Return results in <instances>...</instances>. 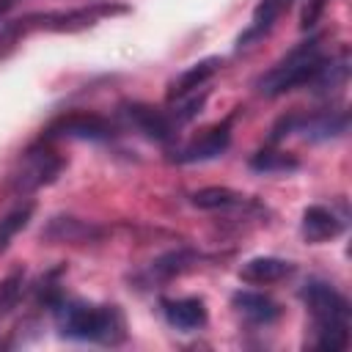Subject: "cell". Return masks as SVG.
<instances>
[{"label": "cell", "instance_id": "cell-21", "mask_svg": "<svg viewBox=\"0 0 352 352\" xmlns=\"http://www.w3.org/2000/svg\"><path fill=\"white\" fill-rule=\"evenodd\" d=\"M22 286H25V270H16V272H11L8 278L0 280V319L11 308H16V302L22 297Z\"/></svg>", "mask_w": 352, "mask_h": 352}, {"label": "cell", "instance_id": "cell-1", "mask_svg": "<svg viewBox=\"0 0 352 352\" xmlns=\"http://www.w3.org/2000/svg\"><path fill=\"white\" fill-rule=\"evenodd\" d=\"M300 300L305 302L311 319H314V346L316 349H330L341 352L349 346V300L330 286L327 280L311 278L300 289Z\"/></svg>", "mask_w": 352, "mask_h": 352}, {"label": "cell", "instance_id": "cell-9", "mask_svg": "<svg viewBox=\"0 0 352 352\" xmlns=\"http://www.w3.org/2000/svg\"><path fill=\"white\" fill-rule=\"evenodd\" d=\"M349 129L346 110H316V113H294V132H300L311 143L336 140Z\"/></svg>", "mask_w": 352, "mask_h": 352}, {"label": "cell", "instance_id": "cell-19", "mask_svg": "<svg viewBox=\"0 0 352 352\" xmlns=\"http://www.w3.org/2000/svg\"><path fill=\"white\" fill-rule=\"evenodd\" d=\"M190 204L198 209H234V206H245L248 198L231 187H201L190 195Z\"/></svg>", "mask_w": 352, "mask_h": 352}, {"label": "cell", "instance_id": "cell-22", "mask_svg": "<svg viewBox=\"0 0 352 352\" xmlns=\"http://www.w3.org/2000/svg\"><path fill=\"white\" fill-rule=\"evenodd\" d=\"M324 6H327V0H308L305 8H302V16H300V28H302V30H311V28L319 22Z\"/></svg>", "mask_w": 352, "mask_h": 352}, {"label": "cell", "instance_id": "cell-15", "mask_svg": "<svg viewBox=\"0 0 352 352\" xmlns=\"http://www.w3.org/2000/svg\"><path fill=\"white\" fill-rule=\"evenodd\" d=\"M223 66V58L217 55H209V58H201L195 60L192 66H187L176 80H170L168 85V99H182V96H190L195 88H201L212 74H217V69Z\"/></svg>", "mask_w": 352, "mask_h": 352}, {"label": "cell", "instance_id": "cell-8", "mask_svg": "<svg viewBox=\"0 0 352 352\" xmlns=\"http://www.w3.org/2000/svg\"><path fill=\"white\" fill-rule=\"evenodd\" d=\"M102 234H104L102 226H96L91 220L72 217V214H55L47 220L38 239L47 245H85V242L102 239Z\"/></svg>", "mask_w": 352, "mask_h": 352}, {"label": "cell", "instance_id": "cell-14", "mask_svg": "<svg viewBox=\"0 0 352 352\" xmlns=\"http://www.w3.org/2000/svg\"><path fill=\"white\" fill-rule=\"evenodd\" d=\"M162 314L170 327L176 330H198L206 324V302L201 297H179V300H162Z\"/></svg>", "mask_w": 352, "mask_h": 352}, {"label": "cell", "instance_id": "cell-10", "mask_svg": "<svg viewBox=\"0 0 352 352\" xmlns=\"http://www.w3.org/2000/svg\"><path fill=\"white\" fill-rule=\"evenodd\" d=\"M231 121H234V116L223 118L220 124H214L212 129H206L198 140H192L184 148H179L170 160L179 162V165H190V162H204V160L220 157L228 148V143H231Z\"/></svg>", "mask_w": 352, "mask_h": 352}, {"label": "cell", "instance_id": "cell-2", "mask_svg": "<svg viewBox=\"0 0 352 352\" xmlns=\"http://www.w3.org/2000/svg\"><path fill=\"white\" fill-rule=\"evenodd\" d=\"M58 314V327L63 338L94 341L104 346H116L126 338V319L118 305H91V302H58L52 308Z\"/></svg>", "mask_w": 352, "mask_h": 352}, {"label": "cell", "instance_id": "cell-20", "mask_svg": "<svg viewBox=\"0 0 352 352\" xmlns=\"http://www.w3.org/2000/svg\"><path fill=\"white\" fill-rule=\"evenodd\" d=\"M33 209H36V204L33 201H25V204H19L16 209H11L8 214H3L0 217V256L8 250V245H11V239L30 223V217H33Z\"/></svg>", "mask_w": 352, "mask_h": 352}, {"label": "cell", "instance_id": "cell-13", "mask_svg": "<svg viewBox=\"0 0 352 352\" xmlns=\"http://www.w3.org/2000/svg\"><path fill=\"white\" fill-rule=\"evenodd\" d=\"M294 272V264L278 256H256L239 267V280L253 283V286H267L289 278Z\"/></svg>", "mask_w": 352, "mask_h": 352}, {"label": "cell", "instance_id": "cell-17", "mask_svg": "<svg viewBox=\"0 0 352 352\" xmlns=\"http://www.w3.org/2000/svg\"><path fill=\"white\" fill-rule=\"evenodd\" d=\"M349 80V52L341 50L336 58H324V63L319 66V72L314 74V80L308 82L314 94H333L338 91L344 82Z\"/></svg>", "mask_w": 352, "mask_h": 352}, {"label": "cell", "instance_id": "cell-3", "mask_svg": "<svg viewBox=\"0 0 352 352\" xmlns=\"http://www.w3.org/2000/svg\"><path fill=\"white\" fill-rule=\"evenodd\" d=\"M129 6L126 3H91V6H80V8H69V11H44V14H28L19 16L14 22H8L0 33L3 44H14L19 36H28L33 30H55V33H72V30H85L107 16L116 14H126Z\"/></svg>", "mask_w": 352, "mask_h": 352}, {"label": "cell", "instance_id": "cell-5", "mask_svg": "<svg viewBox=\"0 0 352 352\" xmlns=\"http://www.w3.org/2000/svg\"><path fill=\"white\" fill-rule=\"evenodd\" d=\"M63 157L55 154L52 148L47 146H33L22 154V162H19V170L11 176V190L19 192V195H28L44 184H52L60 170H63Z\"/></svg>", "mask_w": 352, "mask_h": 352}, {"label": "cell", "instance_id": "cell-18", "mask_svg": "<svg viewBox=\"0 0 352 352\" xmlns=\"http://www.w3.org/2000/svg\"><path fill=\"white\" fill-rule=\"evenodd\" d=\"M250 170L256 173H292L300 168V160L289 151H278V148H258L256 154H250L248 160Z\"/></svg>", "mask_w": 352, "mask_h": 352}, {"label": "cell", "instance_id": "cell-7", "mask_svg": "<svg viewBox=\"0 0 352 352\" xmlns=\"http://www.w3.org/2000/svg\"><path fill=\"white\" fill-rule=\"evenodd\" d=\"M121 116L129 126H135L138 132H143L148 140H170L179 129V124L173 121L170 110H160V107H151V104H143V102H126L121 104Z\"/></svg>", "mask_w": 352, "mask_h": 352}, {"label": "cell", "instance_id": "cell-16", "mask_svg": "<svg viewBox=\"0 0 352 352\" xmlns=\"http://www.w3.org/2000/svg\"><path fill=\"white\" fill-rule=\"evenodd\" d=\"M231 305H234L248 322H253V324H272V322L283 314V308H280L272 297H267V294H261V292H234Z\"/></svg>", "mask_w": 352, "mask_h": 352}, {"label": "cell", "instance_id": "cell-6", "mask_svg": "<svg viewBox=\"0 0 352 352\" xmlns=\"http://www.w3.org/2000/svg\"><path fill=\"white\" fill-rule=\"evenodd\" d=\"M116 135V126L96 116V113H69L55 118L47 126V138H74V140H110Z\"/></svg>", "mask_w": 352, "mask_h": 352}, {"label": "cell", "instance_id": "cell-12", "mask_svg": "<svg viewBox=\"0 0 352 352\" xmlns=\"http://www.w3.org/2000/svg\"><path fill=\"white\" fill-rule=\"evenodd\" d=\"M198 261H201V253H195V250H190V248L168 250V253L157 256V258L148 264V270L143 272V278H146L148 286H151V283H165V280H170V278H176V275L187 272V270H190L192 264H198Z\"/></svg>", "mask_w": 352, "mask_h": 352}, {"label": "cell", "instance_id": "cell-11", "mask_svg": "<svg viewBox=\"0 0 352 352\" xmlns=\"http://www.w3.org/2000/svg\"><path fill=\"white\" fill-rule=\"evenodd\" d=\"M344 228H346V223H344L333 209H327V206L314 204V206H308V209L302 212L300 231H302L305 242H311V245H319V242L336 239V236H341V234H344Z\"/></svg>", "mask_w": 352, "mask_h": 352}, {"label": "cell", "instance_id": "cell-4", "mask_svg": "<svg viewBox=\"0 0 352 352\" xmlns=\"http://www.w3.org/2000/svg\"><path fill=\"white\" fill-rule=\"evenodd\" d=\"M324 58L327 55L322 52V38L311 36L308 41H300L297 47H292L267 74H261L256 88L264 96H283L300 85H308L319 72V66L324 63Z\"/></svg>", "mask_w": 352, "mask_h": 352}]
</instances>
